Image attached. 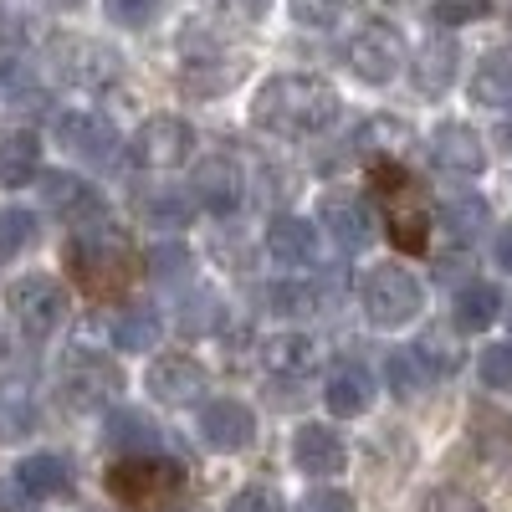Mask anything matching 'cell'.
Listing matches in <instances>:
<instances>
[{
    "instance_id": "1",
    "label": "cell",
    "mask_w": 512,
    "mask_h": 512,
    "mask_svg": "<svg viewBox=\"0 0 512 512\" xmlns=\"http://www.w3.org/2000/svg\"><path fill=\"white\" fill-rule=\"evenodd\" d=\"M338 93L313 72H277L251 98V123L277 139H308L338 118Z\"/></svg>"
},
{
    "instance_id": "2",
    "label": "cell",
    "mask_w": 512,
    "mask_h": 512,
    "mask_svg": "<svg viewBox=\"0 0 512 512\" xmlns=\"http://www.w3.org/2000/svg\"><path fill=\"white\" fill-rule=\"evenodd\" d=\"M251 72V62L226 47V36H216L210 26H185L180 31V88L195 98H221Z\"/></svg>"
},
{
    "instance_id": "3",
    "label": "cell",
    "mask_w": 512,
    "mask_h": 512,
    "mask_svg": "<svg viewBox=\"0 0 512 512\" xmlns=\"http://www.w3.org/2000/svg\"><path fill=\"white\" fill-rule=\"evenodd\" d=\"M67 262H72L77 282H88L93 292H108V287H118L128 272H134V241H128L118 226H108V221L77 226V236L67 246Z\"/></svg>"
},
{
    "instance_id": "4",
    "label": "cell",
    "mask_w": 512,
    "mask_h": 512,
    "mask_svg": "<svg viewBox=\"0 0 512 512\" xmlns=\"http://www.w3.org/2000/svg\"><path fill=\"white\" fill-rule=\"evenodd\" d=\"M359 303H364V318H369L374 328H405V323H415L420 308H425V287H420V277H415L410 267L379 262V267H369L364 282H359Z\"/></svg>"
},
{
    "instance_id": "5",
    "label": "cell",
    "mask_w": 512,
    "mask_h": 512,
    "mask_svg": "<svg viewBox=\"0 0 512 512\" xmlns=\"http://www.w3.org/2000/svg\"><path fill=\"white\" fill-rule=\"evenodd\" d=\"M113 497L128 502V507H169L185 487V466L169 461L164 451L159 456H123L108 477Z\"/></svg>"
},
{
    "instance_id": "6",
    "label": "cell",
    "mask_w": 512,
    "mask_h": 512,
    "mask_svg": "<svg viewBox=\"0 0 512 512\" xmlns=\"http://www.w3.org/2000/svg\"><path fill=\"white\" fill-rule=\"evenodd\" d=\"M6 303H11V318H16V328H21L26 338H47V333H57L62 318H67V292H62V282L47 277V272H31V277L11 282V287H6Z\"/></svg>"
},
{
    "instance_id": "7",
    "label": "cell",
    "mask_w": 512,
    "mask_h": 512,
    "mask_svg": "<svg viewBox=\"0 0 512 512\" xmlns=\"http://www.w3.org/2000/svg\"><path fill=\"white\" fill-rule=\"evenodd\" d=\"M405 67V36L395 26H364L354 41H349V72L364 77V82H395Z\"/></svg>"
},
{
    "instance_id": "8",
    "label": "cell",
    "mask_w": 512,
    "mask_h": 512,
    "mask_svg": "<svg viewBox=\"0 0 512 512\" xmlns=\"http://www.w3.org/2000/svg\"><path fill=\"white\" fill-rule=\"evenodd\" d=\"M118 390H123V374H118V364H108L103 354H72V359L62 364V395H67V405H77V410H103Z\"/></svg>"
},
{
    "instance_id": "9",
    "label": "cell",
    "mask_w": 512,
    "mask_h": 512,
    "mask_svg": "<svg viewBox=\"0 0 512 512\" xmlns=\"http://www.w3.org/2000/svg\"><path fill=\"white\" fill-rule=\"evenodd\" d=\"M190 190H195V200L205 210H216V216H236V210L246 205V169L231 154H210V159L195 164Z\"/></svg>"
},
{
    "instance_id": "10",
    "label": "cell",
    "mask_w": 512,
    "mask_h": 512,
    "mask_svg": "<svg viewBox=\"0 0 512 512\" xmlns=\"http://www.w3.org/2000/svg\"><path fill=\"white\" fill-rule=\"evenodd\" d=\"M384 169H390V180H384L390 185V236H395V246L415 251L425 241V231H431V200L420 195L415 180L400 175V164L384 159Z\"/></svg>"
},
{
    "instance_id": "11",
    "label": "cell",
    "mask_w": 512,
    "mask_h": 512,
    "mask_svg": "<svg viewBox=\"0 0 512 512\" xmlns=\"http://www.w3.org/2000/svg\"><path fill=\"white\" fill-rule=\"evenodd\" d=\"M144 384H149V395H154L159 405H175V410L205 400V369H200V359H190V354H159V359L149 364Z\"/></svg>"
},
{
    "instance_id": "12",
    "label": "cell",
    "mask_w": 512,
    "mask_h": 512,
    "mask_svg": "<svg viewBox=\"0 0 512 512\" xmlns=\"http://www.w3.org/2000/svg\"><path fill=\"white\" fill-rule=\"evenodd\" d=\"M195 425H200V441L210 451H246L256 441V415L241 400H205Z\"/></svg>"
},
{
    "instance_id": "13",
    "label": "cell",
    "mask_w": 512,
    "mask_h": 512,
    "mask_svg": "<svg viewBox=\"0 0 512 512\" xmlns=\"http://www.w3.org/2000/svg\"><path fill=\"white\" fill-rule=\"evenodd\" d=\"M292 461H297V472H308V477H338L349 466V446L333 425L308 420L292 431Z\"/></svg>"
},
{
    "instance_id": "14",
    "label": "cell",
    "mask_w": 512,
    "mask_h": 512,
    "mask_svg": "<svg viewBox=\"0 0 512 512\" xmlns=\"http://www.w3.org/2000/svg\"><path fill=\"white\" fill-rule=\"evenodd\" d=\"M190 154H195V134H190L185 118L154 113V118L139 128V159H144L149 169H180Z\"/></svg>"
},
{
    "instance_id": "15",
    "label": "cell",
    "mask_w": 512,
    "mask_h": 512,
    "mask_svg": "<svg viewBox=\"0 0 512 512\" xmlns=\"http://www.w3.org/2000/svg\"><path fill=\"white\" fill-rule=\"evenodd\" d=\"M52 62H57L62 82H72V88H103V82L118 77V57L108 47H98V41H82V36L57 41Z\"/></svg>"
},
{
    "instance_id": "16",
    "label": "cell",
    "mask_w": 512,
    "mask_h": 512,
    "mask_svg": "<svg viewBox=\"0 0 512 512\" xmlns=\"http://www.w3.org/2000/svg\"><path fill=\"white\" fill-rule=\"evenodd\" d=\"M318 216H323V226H328V236L338 241V251H364L369 241H374V221H369V205L359 200V195H349V190H328L323 200H318Z\"/></svg>"
},
{
    "instance_id": "17",
    "label": "cell",
    "mask_w": 512,
    "mask_h": 512,
    "mask_svg": "<svg viewBox=\"0 0 512 512\" xmlns=\"http://www.w3.org/2000/svg\"><path fill=\"white\" fill-rule=\"evenodd\" d=\"M431 159H436L441 175H451V180H477L482 169H487V149H482V139L466 123H441L436 128Z\"/></svg>"
},
{
    "instance_id": "18",
    "label": "cell",
    "mask_w": 512,
    "mask_h": 512,
    "mask_svg": "<svg viewBox=\"0 0 512 512\" xmlns=\"http://www.w3.org/2000/svg\"><path fill=\"white\" fill-rule=\"evenodd\" d=\"M41 195H47V205L57 210L67 226H93V221H103V210H108L103 195H98L88 180L67 175V169H57V175L41 180Z\"/></svg>"
},
{
    "instance_id": "19",
    "label": "cell",
    "mask_w": 512,
    "mask_h": 512,
    "mask_svg": "<svg viewBox=\"0 0 512 512\" xmlns=\"http://www.w3.org/2000/svg\"><path fill=\"white\" fill-rule=\"evenodd\" d=\"M57 144L77 159H88V164H103V159L118 154V134L93 113H62L57 118Z\"/></svg>"
},
{
    "instance_id": "20",
    "label": "cell",
    "mask_w": 512,
    "mask_h": 512,
    "mask_svg": "<svg viewBox=\"0 0 512 512\" xmlns=\"http://www.w3.org/2000/svg\"><path fill=\"white\" fill-rule=\"evenodd\" d=\"M267 256L277 267L308 272V267H318V231L308 221H297V216H277L267 226Z\"/></svg>"
},
{
    "instance_id": "21",
    "label": "cell",
    "mask_w": 512,
    "mask_h": 512,
    "mask_svg": "<svg viewBox=\"0 0 512 512\" xmlns=\"http://www.w3.org/2000/svg\"><path fill=\"white\" fill-rule=\"evenodd\" d=\"M323 400H328L333 415H364L374 405V374L359 359L333 364L328 369V384H323Z\"/></svg>"
},
{
    "instance_id": "22",
    "label": "cell",
    "mask_w": 512,
    "mask_h": 512,
    "mask_svg": "<svg viewBox=\"0 0 512 512\" xmlns=\"http://www.w3.org/2000/svg\"><path fill=\"white\" fill-rule=\"evenodd\" d=\"M103 436H108V446H113L118 456H159V451H164L159 425H154L144 410H113Z\"/></svg>"
},
{
    "instance_id": "23",
    "label": "cell",
    "mask_w": 512,
    "mask_h": 512,
    "mask_svg": "<svg viewBox=\"0 0 512 512\" xmlns=\"http://www.w3.org/2000/svg\"><path fill=\"white\" fill-rule=\"evenodd\" d=\"M36 169H41V139L31 128H6L0 134V185L21 190L26 180H36Z\"/></svg>"
},
{
    "instance_id": "24",
    "label": "cell",
    "mask_w": 512,
    "mask_h": 512,
    "mask_svg": "<svg viewBox=\"0 0 512 512\" xmlns=\"http://www.w3.org/2000/svg\"><path fill=\"white\" fill-rule=\"evenodd\" d=\"M410 77H415V88L425 98H441L456 82V41H446V36L425 41V47L415 52V62H410Z\"/></svg>"
},
{
    "instance_id": "25",
    "label": "cell",
    "mask_w": 512,
    "mask_h": 512,
    "mask_svg": "<svg viewBox=\"0 0 512 512\" xmlns=\"http://www.w3.org/2000/svg\"><path fill=\"white\" fill-rule=\"evenodd\" d=\"M36 395L26 379H0V446H11L36 431Z\"/></svg>"
},
{
    "instance_id": "26",
    "label": "cell",
    "mask_w": 512,
    "mask_h": 512,
    "mask_svg": "<svg viewBox=\"0 0 512 512\" xmlns=\"http://www.w3.org/2000/svg\"><path fill=\"white\" fill-rule=\"evenodd\" d=\"M16 487L26 497H62L72 487V466L57 456V451H36L16 466Z\"/></svg>"
},
{
    "instance_id": "27",
    "label": "cell",
    "mask_w": 512,
    "mask_h": 512,
    "mask_svg": "<svg viewBox=\"0 0 512 512\" xmlns=\"http://www.w3.org/2000/svg\"><path fill=\"white\" fill-rule=\"evenodd\" d=\"M472 98L482 108H512V47H492L472 72Z\"/></svg>"
},
{
    "instance_id": "28",
    "label": "cell",
    "mask_w": 512,
    "mask_h": 512,
    "mask_svg": "<svg viewBox=\"0 0 512 512\" xmlns=\"http://www.w3.org/2000/svg\"><path fill=\"white\" fill-rule=\"evenodd\" d=\"M497 313H502V292H497L492 282H461L456 303H451V318H456L461 333H482V328H492Z\"/></svg>"
},
{
    "instance_id": "29",
    "label": "cell",
    "mask_w": 512,
    "mask_h": 512,
    "mask_svg": "<svg viewBox=\"0 0 512 512\" xmlns=\"http://www.w3.org/2000/svg\"><path fill=\"white\" fill-rule=\"evenodd\" d=\"M318 359H323V349H318L313 333H277V338H267V369L282 374V379H297V374L318 369Z\"/></svg>"
},
{
    "instance_id": "30",
    "label": "cell",
    "mask_w": 512,
    "mask_h": 512,
    "mask_svg": "<svg viewBox=\"0 0 512 512\" xmlns=\"http://www.w3.org/2000/svg\"><path fill=\"white\" fill-rule=\"evenodd\" d=\"M159 333H164V328H159V313L144 308V303L113 313V344H118L123 354H144V349H154V344H159Z\"/></svg>"
},
{
    "instance_id": "31",
    "label": "cell",
    "mask_w": 512,
    "mask_h": 512,
    "mask_svg": "<svg viewBox=\"0 0 512 512\" xmlns=\"http://www.w3.org/2000/svg\"><path fill=\"white\" fill-rule=\"evenodd\" d=\"M384 379H390V390L400 395V400H415L425 384L436 379V369L425 364V354L420 349H395L390 359H384Z\"/></svg>"
},
{
    "instance_id": "32",
    "label": "cell",
    "mask_w": 512,
    "mask_h": 512,
    "mask_svg": "<svg viewBox=\"0 0 512 512\" xmlns=\"http://www.w3.org/2000/svg\"><path fill=\"white\" fill-rule=\"evenodd\" d=\"M318 292H323V287H313V282H277V287H267V303H272V313H282V318H313V313L323 308Z\"/></svg>"
},
{
    "instance_id": "33",
    "label": "cell",
    "mask_w": 512,
    "mask_h": 512,
    "mask_svg": "<svg viewBox=\"0 0 512 512\" xmlns=\"http://www.w3.org/2000/svg\"><path fill=\"white\" fill-rule=\"evenodd\" d=\"M36 241V210L26 205H0V262Z\"/></svg>"
},
{
    "instance_id": "34",
    "label": "cell",
    "mask_w": 512,
    "mask_h": 512,
    "mask_svg": "<svg viewBox=\"0 0 512 512\" xmlns=\"http://www.w3.org/2000/svg\"><path fill=\"white\" fill-rule=\"evenodd\" d=\"M359 144H364V149H374V154H384V159H390V154H400V149L410 144V128H405L400 118H374V123L364 128V134H359Z\"/></svg>"
},
{
    "instance_id": "35",
    "label": "cell",
    "mask_w": 512,
    "mask_h": 512,
    "mask_svg": "<svg viewBox=\"0 0 512 512\" xmlns=\"http://www.w3.org/2000/svg\"><path fill=\"white\" fill-rule=\"evenodd\" d=\"M349 6H354V0H292V21L323 31V26H338V21H344Z\"/></svg>"
},
{
    "instance_id": "36",
    "label": "cell",
    "mask_w": 512,
    "mask_h": 512,
    "mask_svg": "<svg viewBox=\"0 0 512 512\" xmlns=\"http://www.w3.org/2000/svg\"><path fill=\"white\" fill-rule=\"evenodd\" d=\"M164 0H103V11L113 26H128V31H144L154 16H159Z\"/></svg>"
},
{
    "instance_id": "37",
    "label": "cell",
    "mask_w": 512,
    "mask_h": 512,
    "mask_svg": "<svg viewBox=\"0 0 512 512\" xmlns=\"http://www.w3.org/2000/svg\"><path fill=\"white\" fill-rule=\"evenodd\" d=\"M477 374H482L487 390H512V344H492V349H482Z\"/></svg>"
},
{
    "instance_id": "38",
    "label": "cell",
    "mask_w": 512,
    "mask_h": 512,
    "mask_svg": "<svg viewBox=\"0 0 512 512\" xmlns=\"http://www.w3.org/2000/svg\"><path fill=\"white\" fill-rule=\"evenodd\" d=\"M446 221H451V231H456L461 241H466V236H477V231L487 226V200H477V195H461V200H451Z\"/></svg>"
},
{
    "instance_id": "39",
    "label": "cell",
    "mask_w": 512,
    "mask_h": 512,
    "mask_svg": "<svg viewBox=\"0 0 512 512\" xmlns=\"http://www.w3.org/2000/svg\"><path fill=\"white\" fill-rule=\"evenodd\" d=\"M226 512H287V502H282V492H277V487L251 482V487H241V492L226 502Z\"/></svg>"
},
{
    "instance_id": "40",
    "label": "cell",
    "mask_w": 512,
    "mask_h": 512,
    "mask_svg": "<svg viewBox=\"0 0 512 512\" xmlns=\"http://www.w3.org/2000/svg\"><path fill=\"white\" fill-rule=\"evenodd\" d=\"M492 11V0H436L431 6V16L441 21V26H461V21H482Z\"/></svg>"
},
{
    "instance_id": "41",
    "label": "cell",
    "mask_w": 512,
    "mask_h": 512,
    "mask_svg": "<svg viewBox=\"0 0 512 512\" xmlns=\"http://www.w3.org/2000/svg\"><path fill=\"white\" fill-rule=\"evenodd\" d=\"M420 512H487L472 492H461V487H436L431 497H425Z\"/></svg>"
},
{
    "instance_id": "42",
    "label": "cell",
    "mask_w": 512,
    "mask_h": 512,
    "mask_svg": "<svg viewBox=\"0 0 512 512\" xmlns=\"http://www.w3.org/2000/svg\"><path fill=\"white\" fill-rule=\"evenodd\" d=\"M297 512H359V507H354V497H349V492H338V487H318V492H308L303 502H297Z\"/></svg>"
},
{
    "instance_id": "43",
    "label": "cell",
    "mask_w": 512,
    "mask_h": 512,
    "mask_svg": "<svg viewBox=\"0 0 512 512\" xmlns=\"http://www.w3.org/2000/svg\"><path fill=\"white\" fill-rule=\"evenodd\" d=\"M200 6H210L216 16H231V21H241V26L262 21V0H200Z\"/></svg>"
},
{
    "instance_id": "44",
    "label": "cell",
    "mask_w": 512,
    "mask_h": 512,
    "mask_svg": "<svg viewBox=\"0 0 512 512\" xmlns=\"http://www.w3.org/2000/svg\"><path fill=\"white\" fill-rule=\"evenodd\" d=\"M492 256H497V267H502V272H512V226H502V231H497Z\"/></svg>"
},
{
    "instance_id": "45",
    "label": "cell",
    "mask_w": 512,
    "mask_h": 512,
    "mask_svg": "<svg viewBox=\"0 0 512 512\" xmlns=\"http://www.w3.org/2000/svg\"><path fill=\"white\" fill-rule=\"evenodd\" d=\"M6 344H11V338H6V318H0V354H6Z\"/></svg>"
},
{
    "instance_id": "46",
    "label": "cell",
    "mask_w": 512,
    "mask_h": 512,
    "mask_svg": "<svg viewBox=\"0 0 512 512\" xmlns=\"http://www.w3.org/2000/svg\"><path fill=\"white\" fill-rule=\"evenodd\" d=\"M47 6H62L67 11V6H82V0H47Z\"/></svg>"
},
{
    "instance_id": "47",
    "label": "cell",
    "mask_w": 512,
    "mask_h": 512,
    "mask_svg": "<svg viewBox=\"0 0 512 512\" xmlns=\"http://www.w3.org/2000/svg\"><path fill=\"white\" fill-rule=\"evenodd\" d=\"M507 323H512V313H507Z\"/></svg>"
}]
</instances>
